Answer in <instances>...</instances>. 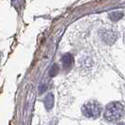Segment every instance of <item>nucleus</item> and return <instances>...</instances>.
Wrapping results in <instances>:
<instances>
[{
	"mask_svg": "<svg viewBox=\"0 0 125 125\" xmlns=\"http://www.w3.org/2000/svg\"><path fill=\"white\" fill-rule=\"evenodd\" d=\"M54 102H55V98H54L53 93H48L46 95V97L44 98L43 100L44 106H45V108L48 111L53 108V106H54Z\"/></svg>",
	"mask_w": 125,
	"mask_h": 125,
	"instance_id": "nucleus-5",
	"label": "nucleus"
},
{
	"mask_svg": "<svg viewBox=\"0 0 125 125\" xmlns=\"http://www.w3.org/2000/svg\"><path fill=\"white\" fill-rule=\"evenodd\" d=\"M124 116V107L119 102L108 104L104 112V118L108 122H117Z\"/></svg>",
	"mask_w": 125,
	"mask_h": 125,
	"instance_id": "nucleus-1",
	"label": "nucleus"
},
{
	"mask_svg": "<svg viewBox=\"0 0 125 125\" xmlns=\"http://www.w3.org/2000/svg\"><path fill=\"white\" fill-rule=\"evenodd\" d=\"M122 17H123V12H121V11H114L109 14V18L114 22L119 21Z\"/></svg>",
	"mask_w": 125,
	"mask_h": 125,
	"instance_id": "nucleus-6",
	"label": "nucleus"
},
{
	"mask_svg": "<svg viewBox=\"0 0 125 125\" xmlns=\"http://www.w3.org/2000/svg\"><path fill=\"white\" fill-rule=\"evenodd\" d=\"M99 35L102 38V40L106 42L107 44H113L119 37V34L116 31H113V30H107V29H104V30H101L99 32Z\"/></svg>",
	"mask_w": 125,
	"mask_h": 125,
	"instance_id": "nucleus-3",
	"label": "nucleus"
},
{
	"mask_svg": "<svg viewBox=\"0 0 125 125\" xmlns=\"http://www.w3.org/2000/svg\"><path fill=\"white\" fill-rule=\"evenodd\" d=\"M102 111H103V107L97 101H89L82 107L83 115L88 119L99 118L102 114Z\"/></svg>",
	"mask_w": 125,
	"mask_h": 125,
	"instance_id": "nucleus-2",
	"label": "nucleus"
},
{
	"mask_svg": "<svg viewBox=\"0 0 125 125\" xmlns=\"http://www.w3.org/2000/svg\"><path fill=\"white\" fill-rule=\"evenodd\" d=\"M118 125H125L124 122H119V123H118Z\"/></svg>",
	"mask_w": 125,
	"mask_h": 125,
	"instance_id": "nucleus-9",
	"label": "nucleus"
},
{
	"mask_svg": "<svg viewBox=\"0 0 125 125\" xmlns=\"http://www.w3.org/2000/svg\"><path fill=\"white\" fill-rule=\"evenodd\" d=\"M63 68L65 70H70L73 65V56L71 54H66L61 57Z\"/></svg>",
	"mask_w": 125,
	"mask_h": 125,
	"instance_id": "nucleus-4",
	"label": "nucleus"
},
{
	"mask_svg": "<svg viewBox=\"0 0 125 125\" xmlns=\"http://www.w3.org/2000/svg\"><path fill=\"white\" fill-rule=\"evenodd\" d=\"M46 88H47V87H46L44 84L43 85H42V86H41V88H40V94L43 93L44 91L46 90Z\"/></svg>",
	"mask_w": 125,
	"mask_h": 125,
	"instance_id": "nucleus-8",
	"label": "nucleus"
},
{
	"mask_svg": "<svg viewBox=\"0 0 125 125\" xmlns=\"http://www.w3.org/2000/svg\"><path fill=\"white\" fill-rule=\"evenodd\" d=\"M57 73H58V66L56 64H54L51 67L50 72H49V75H50L51 77H54V76H56L57 74Z\"/></svg>",
	"mask_w": 125,
	"mask_h": 125,
	"instance_id": "nucleus-7",
	"label": "nucleus"
}]
</instances>
